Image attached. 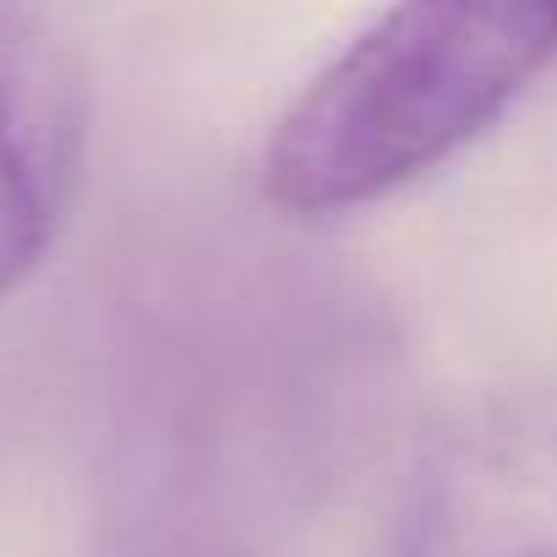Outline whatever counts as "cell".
<instances>
[{
  "mask_svg": "<svg viewBox=\"0 0 557 557\" xmlns=\"http://www.w3.org/2000/svg\"><path fill=\"white\" fill-rule=\"evenodd\" d=\"M557 61V0H394L285 110L268 197L323 219L437 170Z\"/></svg>",
  "mask_w": 557,
  "mask_h": 557,
  "instance_id": "obj_1",
  "label": "cell"
},
{
  "mask_svg": "<svg viewBox=\"0 0 557 557\" xmlns=\"http://www.w3.org/2000/svg\"><path fill=\"white\" fill-rule=\"evenodd\" d=\"M77 170V104L61 66L0 12V296L45 257Z\"/></svg>",
  "mask_w": 557,
  "mask_h": 557,
  "instance_id": "obj_2",
  "label": "cell"
}]
</instances>
